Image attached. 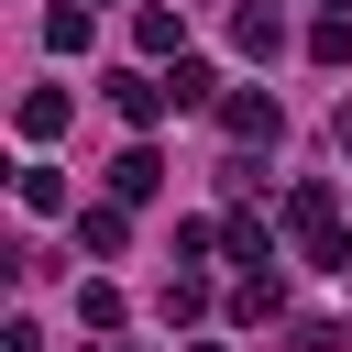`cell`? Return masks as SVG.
<instances>
[{
	"instance_id": "6da1fadb",
	"label": "cell",
	"mask_w": 352,
	"mask_h": 352,
	"mask_svg": "<svg viewBox=\"0 0 352 352\" xmlns=\"http://www.w3.org/2000/svg\"><path fill=\"white\" fill-rule=\"evenodd\" d=\"M275 220H286V242H297L308 264L352 275V242H341V198H330V187H286V209H275Z\"/></svg>"
},
{
	"instance_id": "7a4b0ae2",
	"label": "cell",
	"mask_w": 352,
	"mask_h": 352,
	"mask_svg": "<svg viewBox=\"0 0 352 352\" xmlns=\"http://www.w3.org/2000/svg\"><path fill=\"white\" fill-rule=\"evenodd\" d=\"M110 110H121L132 132H154V121L176 110V77H143V66H121V77H110Z\"/></svg>"
},
{
	"instance_id": "3957f363",
	"label": "cell",
	"mask_w": 352,
	"mask_h": 352,
	"mask_svg": "<svg viewBox=\"0 0 352 352\" xmlns=\"http://www.w3.org/2000/svg\"><path fill=\"white\" fill-rule=\"evenodd\" d=\"M275 121H286L275 88H231V99H220V132H231V143H275Z\"/></svg>"
},
{
	"instance_id": "277c9868",
	"label": "cell",
	"mask_w": 352,
	"mask_h": 352,
	"mask_svg": "<svg viewBox=\"0 0 352 352\" xmlns=\"http://www.w3.org/2000/svg\"><path fill=\"white\" fill-rule=\"evenodd\" d=\"M77 242L110 264V253H132V198H99V209H77Z\"/></svg>"
},
{
	"instance_id": "5b68a950",
	"label": "cell",
	"mask_w": 352,
	"mask_h": 352,
	"mask_svg": "<svg viewBox=\"0 0 352 352\" xmlns=\"http://www.w3.org/2000/svg\"><path fill=\"white\" fill-rule=\"evenodd\" d=\"M231 44H242V55H286V11H275V0H242V11H231Z\"/></svg>"
},
{
	"instance_id": "8992f818",
	"label": "cell",
	"mask_w": 352,
	"mask_h": 352,
	"mask_svg": "<svg viewBox=\"0 0 352 352\" xmlns=\"http://www.w3.org/2000/svg\"><path fill=\"white\" fill-rule=\"evenodd\" d=\"M132 44H143V55H187V22L154 0V11H132Z\"/></svg>"
},
{
	"instance_id": "52a82bcc",
	"label": "cell",
	"mask_w": 352,
	"mask_h": 352,
	"mask_svg": "<svg viewBox=\"0 0 352 352\" xmlns=\"http://www.w3.org/2000/svg\"><path fill=\"white\" fill-rule=\"evenodd\" d=\"M154 187H165V165H154V154H143V143H132V154H121V165H110V198H154Z\"/></svg>"
},
{
	"instance_id": "ba28073f",
	"label": "cell",
	"mask_w": 352,
	"mask_h": 352,
	"mask_svg": "<svg viewBox=\"0 0 352 352\" xmlns=\"http://www.w3.org/2000/svg\"><path fill=\"white\" fill-rule=\"evenodd\" d=\"M22 132L55 143V132H66V88H33V99H22Z\"/></svg>"
},
{
	"instance_id": "9c48e42d",
	"label": "cell",
	"mask_w": 352,
	"mask_h": 352,
	"mask_svg": "<svg viewBox=\"0 0 352 352\" xmlns=\"http://www.w3.org/2000/svg\"><path fill=\"white\" fill-rule=\"evenodd\" d=\"M44 44H55V55H77V44H88V11H77V0H55V11H44Z\"/></svg>"
},
{
	"instance_id": "30bf717a",
	"label": "cell",
	"mask_w": 352,
	"mask_h": 352,
	"mask_svg": "<svg viewBox=\"0 0 352 352\" xmlns=\"http://www.w3.org/2000/svg\"><path fill=\"white\" fill-rule=\"evenodd\" d=\"M22 209H33V220L66 209V176H55V165H22Z\"/></svg>"
},
{
	"instance_id": "8fae6325",
	"label": "cell",
	"mask_w": 352,
	"mask_h": 352,
	"mask_svg": "<svg viewBox=\"0 0 352 352\" xmlns=\"http://www.w3.org/2000/svg\"><path fill=\"white\" fill-rule=\"evenodd\" d=\"M308 55H319V66H352V11H330V22L308 33Z\"/></svg>"
},
{
	"instance_id": "7c38bea8",
	"label": "cell",
	"mask_w": 352,
	"mask_h": 352,
	"mask_svg": "<svg viewBox=\"0 0 352 352\" xmlns=\"http://www.w3.org/2000/svg\"><path fill=\"white\" fill-rule=\"evenodd\" d=\"M198 99H220V77H209L198 55H176V110H198Z\"/></svg>"
},
{
	"instance_id": "4fadbf2b",
	"label": "cell",
	"mask_w": 352,
	"mask_h": 352,
	"mask_svg": "<svg viewBox=\"0 0 352 352\" xmlns=\"http://www.w3.org/2000/svg\"><path fill=\"white\" fill-rule=\"evenodd\" d=\"M0 352H44V341H33V319H11V330H0Z\"/></svg>"
},
{
	"instance_id": "5bb4252c",
	"label": "cell",
	"mask_w": 352,
	"mask_h": 352,
	"mask_svg": "<svg viewBox=\"0 0 352 352\" xmlns=\"http://www.w3.org/2000/svg\"><path fill=\"white\" fill-rule=\"evenodd\" d=\"M330 132H341V154H352V99H341V121H330Z\"/></svg>"
},
{
	"instance_id": "9a60e30c",
	"label": "cell",
	"mask_w": 352,
	"mask_h": 352,
	"mask_svg": "<svg viewBox=\"0 0 352 352\" xmlns=\"http://www.w3.org/2000/svg\"><path fill=\"white\" fill-rule=\"evenodd\" d=\"M198 352H220V341H198Z\"/></svg>"
}]
</instances>
